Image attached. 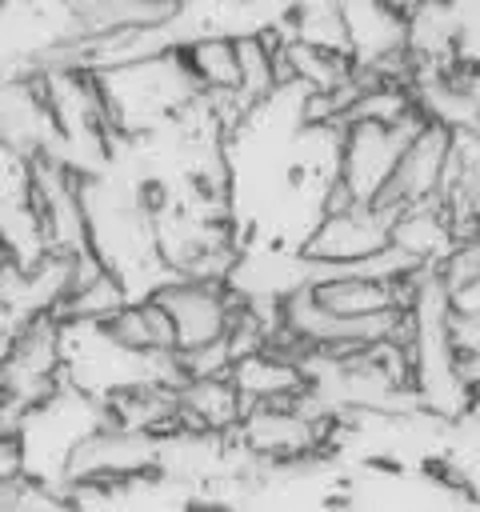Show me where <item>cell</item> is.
I'll return each instance as SVG.
<instances>
[{"label": "cell", "mask_w": 480, "mask_h": 512, "mask_svg": "<svg viewBox=\"0 0 480 512\" xmlns=\"http://www.w3.org/2000/svg\"><path fill=\"white\" fill-rule=\"evenodd\" d=\"M388 228H392V216L360 200L344 212L316 216V224L304 232L296 252L312 268H364L368 260L388 252Z\"/></svg>", "instance_id": "1"}, {"label": "cell", "mask_w": 480, "mask_h": 512, "mask_svg": "<svg viewBox=\"0 0 480 512\" xmlns=\"http://www.w3.org/2000/svg\"><path fill=\"white\" fill-rule=\"evenodd\" d=\"M476 136H480V128H476Z\"/></svg>", "instance_id": "2"}]
</instances>
